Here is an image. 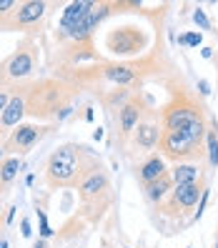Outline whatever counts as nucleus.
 I'll return each mask as SVG.
<instances>
[{"label":"nucleus","mask_w":218,"mask_h":248,"mask_svg":"<svg viewBox=\"0 0 218 248\" xmlns=\"http://www.w3.org/2000/svg\"><path fill=\"white\" fill-rule=\"evenodd\" d=\"M35 65H38V46L31 38H25L20 46L0 63V85H8L10 88L13 83H20L25 78H31L35 73Z\"/></svg>","instance_id":"obj_1"},{"label":"nucleus","mask_w":218,"mask_h":248,"mask_svg":"<svg viewBox=\"0 0 218 248\" xmlns=\"http://www.w3.org/2000/svg\"><path fill=\"white\" fill-rule=\"evenodd\" d=\"M78 145H61L55 148V153L48 158L46 166V176L50 181V186H70L78 176Z\"/></svg>","instance_id":"obj_2"},{"label":"nucleus","mask_w":218,"mask_h":248,"mask_svg":"<svg viewBox=\"0 0 218 248\" xmlns=\"http://www.w3.org/2000/svg\"><path fill=\"white\" fill-rule=\"evenodd\" d=\"M166 130L183 133L196 145H201L203 136H206V123L201 118V110H196L193 106H178V108L166 110Z\"/></svg>","instance_id":"obj_3"},{"label":"nucleus","mask_w":218,"mask_h":248,"mask_svg":"<svg viewBox=\"0 0 218 248\" xmlns=\"http://www.w3.org/2000/svg\"><path fill=\"white\" fill-rule=\"evenodd\" d=\"M46 130H48L46 125H38V123H20V125L3 140V143H5V153L18 155V158L25 155L43 136H46Z\"/></svg>","instance_id":"obj_4"},{"label":"nucleus","mask_w":218,"mask_h":248,"mask_svg":"<svg viewBox=\"0 0 218 248\" xmlns=\"http://www.w3.org/2000/svg\"><path fill=\"white\" fill-rule=\"evenodd\" d=\"M46 10H48V3H43V0H25L8 18V23L0 25V31H25V28H33L46 16Z\"/></svg>","instance_id":"obj_5"},{"label":"nucleus","mask_w":218,"mask_h":248,"mask_svg":"<svg viewBox=\"0 0 218 248\" xmlns=\"http://www.w3.org/2000/svg\"><path fill=\"white\" fill-rule=\"evenodd\" d=\"M25 113H28V88H20L18 93H13L8 108L0 115V140H5L13 130L23 123Z\"/></svg>","instance_id":"obj_6"},{"label":"nucleus","mask_w":218,"mask_h":248,"mask_svg":"<svg viewBox=\"0 0 218 248\" xmlns=\"http://www.w3.org/2000/svg\"><path fill=\"white\" fill-rule=\"evenodd\" d=\"M161 145H163V153L168 158H188V155L196 153V148H201V145H196L183 133H171V130H166L161 136Z\"/></svg>","instance_id":"obj_7"},{"label":"nucleus","mask_w":218,"mask_h":248,"mask_svg":"<svg viewBox=\"0 0 218 248\" xmlns=\"http://www.w3.org/2000/svg\"><path fill=\"white\" fill-rule=\"evenodd\" d=\"M93 10H95V3H91V0H76V3H70L63 13V18H61V31L70 35Z\"/></svg>","instance_id":"obj_8"},{"label":"nucleus","mask_w":218,"mask_h":248,"mask_svg":"<svg viewBox=\"0 0 218 248\" xmlns=\"http://www.w3.org/2000/svg\"><path fill=\"white\" fill-rule=\"evenodd\" d=\"M106 16H108V5H95V10L91 13V16L85 18V20L76 28V31L70 33V38H73V40H85V38H91L93 31L100 25V20H103Z\"/></svg>","instance_id":"obj_9"},{"label":"nucleus","mask_w":218,"mask_h":248,"mask_svg":"<svg viewBox=\"0 0 218 248\" xmlns=\"http://www.w3.org/2000/svg\"><path fill=\"white\" fill-rule=\"evenodd\" d=\"M201 193H203V188L198 183L176 186V191H173V208H193Z\"/></svg>","instance_id":"obj_10"},{"label":"nucleus","mask_w":218,"mask_h":248,"mask_svg":"<svg viewBox=\"0 0 218 248\" xmlns=\"http://www.w3.org/2000/svg\"><path fill=\"white\" fill-rule=\"evenodd\" d=\"M166 176V163H163V158H158V155H153V158H148L145 163L138 168V178L148 186V183H153V181H158V178H163Z\"/></svg>","instance_id":"obj_11"},{"label":"nucleus","mask_w":218,"mask_h":248,"mask_svg":"<svg viewBox=\"0 0 218 248\" xmlns=\"http://www.w3.org/2000/svg\"><path fill=\"white\" fill-rule=\"evenodd\" d=\"M158 143H161V130H158V125H153V123H138L136 145H140V148H145V151H151V148H156Z\"/></svg>","instance_id":"obj_12"},{"label":"nucleus","mask_w":218,"mask_h":248,"mask_svg":"<svg viewBox=\"0 0 218 248\" xmlns=\"http://www.w3.org/2000/svg\"><path fill=\"white\" fill-rule=\"evenodd\" d=\"M20 170V158L18 155H5V160L0 163V193L8 191V186L18 178Z\"/></svg>","instance_id":"obj_13"},{"label":"nucleus","mask_w":218,"mask_h":248,"mask_svg":"<svg viewBox=\"0 0 218 248\" xmlns=\"http://www.w3.org/2000/svg\"><path fill=\"white\" fill-rule=\"evenodd\" d=\"M106 188H108L106 173H91V176L80 183V198H93L98 193H103Z\"/></svg>","instance_id":"obj_14"},{"label":"nucleus","mask_w":218,"mask_h":248,"mask_svg":"<svg viewBox=\"0 0 218 248\" xmlns=\"http://www.w3.org/2000/svg\"><path fill=\"white\" fill-rule=\"evenodd\" d=\"M201 178V168L196 163H178L173 168V183L176 186H186V183H198Z\"/></svg>","instance_id":"obj_15"},{"label":"nucleus","mask_w":218,"mask_h":248,"mask_svg":"<svg viewBox=\"0 0 218 248\" xmlns=\"http://www.w3.org/2000/svg\"><path fill=\"white\" fill-rule=\"evenodd\" d=\"M118 113H121V133H123V136H128L130 130H133V128L138 125L140 110H138V106L128 103V106H123V108H121Z\"/></svg>","instance_id":"obj_16"},{"label":"nucleus","mask_w":218,"mask_h":248,"mask_svg":"<svg viewBox=\"0 0 218 248\" xmlns=\"http://www.w3.org/2000/svg\"><path fill=\"white\" fill-rule=\"evenodd\" d=\"M171 191V178H158V181H153V183H148L145 186V196H148L153 203H158V201H163V196Z\"/></svg>","instance_id":"obj_17"},{"label":"nucleus","mask_w":218,"mask_h":248,"mask_svg":"<svg viewBox=\"0 0 218 248\" xmlns=\"http://www.w3.org/2000/svg\"><path fill=\"white\" fill-rule=\"evenodd\" d=\"M106 78H110L118 85H125V83H130L136 78V73L130 68H125V65H110V68H106Z\"/></svg>","instance_id":"obj_18"},{"label":"nucleus","mask_w":218,"mask_h":248,"mask_svg":"<svg viewBox=\"0 0 218 248\" xmlns=\"http://www.w3.org/2000/svg\"><path fill=\"white\" fill-rule=\"evenodd\" d=\"M208 158H211V166H218V128L216 125L208 130Z\"/></svg>","instance_id":"obj_19"},{"label":"nucleus","mask_w":218,"mask_h":248,"mask_svg":"<svg viewBox=\"0 0 218 248\" xmlns=\"http://www.w3.org/2000/svg\"><path fill=\"white\" fill-rule=\"evenodd\" d=\"M18 5H20L18 0H0V25L8 23V18L18 10Z\"/></svg>","instance_id":"obj_20"},{"label":"nucleus","mask_w":218,"mask_h":248,"mask_svg":"<svg viewBox=\"0 0 218 248\" xmlns=\"http://www.w3.org/2000/svg\"><path fill=\"white\" fill-rule=\"evenodd\" d=\"M201 33H186V35H181L178 38V43H181V46H188V48H198L201 46Z\"/></svg>","instance_id":"obj_21"},{"label":"nucleus","mask_w":218,"mask_h":248,"mask_svg":"<svg viewBox=\"0 0 218 248\" xmlns=\"http://www.w3.org/2000/svg\"><path fill=\"white\" fill-rule=\"evenodd\" d=\"M10 98H13V88H8V85H0V115H3V110L8 108Z\"/></svg>","instance_id":"obj_22"},{"label":"nucleus","mask_w":218,"mask_h":248,"mask_svg":"<svg viewBox=\"0 0 218 248\" xmlns=\"http://www.w3.org/2000/svg\"><path fill=\"white\" fill-rule=\"evenodd\" d=\"M208 196H211V191H208V188H203L201 201H198V211H196V218H201V216H203V211H206V206H208Z\"/></svg>","instance_id":"obj_23"},{"label":"nucleus","mask_w":218,"mask_h":248,"mask_svg":"<svg viewBox=\"0 0 218 248\" xmlns=\"http://www.w3.org/2000/svg\"><path fill=\"white\" fill-rule=\"evenodd\" d=\"M193 20H196V23H198V25L203 28V31H208V25H211V23H208V16H206V13H203L201 8H198V10L193 13Z\"/></svg>","instance_id":"obj_24"},{"label":"nucleus","mask_w":218,"mask_h":248,"mask_svg":"<svg viewBox=\"0 0 218 248\" xmlns=\"http://www.w3.org/2000/svg\"><path fill=\"white\" fill-rule=\"evenodd\" d=\"M38 216H40V236H43V238H48L53 231H50V226H48V221H46V213L38 211Z\"/></svg>","instance_id":"obj_25"},{"label":"nucleus","mask_w":218,"mask_h":248,"mask_svg":"<svg viewBox=\"0 0 218 248\" xmlns=\"http://www.w3.org/2000/svg\"><path fill=\"white\" fill-rule=\"evenodd\" d=\"M20 233H23L25 238L31 236V221H28V218H23V223H20Z\"/></svg>","instance_id":"obj_26"},{"label":"nucleus","mask_w":218,"mask_h":248,"mask_svg":"<svg viewBox=\"0 0 218 248\" xmlns=\"http://www.w3.org/2000/svg\"><path fill=\"white\" fill-rule=\"evenodd\" d=\"M198 88H201V95H208V93H211V91H208V88H211L208 80H198Z\"/></svg>","instance_id":"obj_27"},{"label":"nucleus","mask_w":218,"mask_h":248,"mask_svg":"<svg viewBox=\"0 0 218 248\" xmlns=\"http://www.w3.org/2000/svg\"><path fill=\"white\" fill-rule=\"evenodd\" d=\"M3 160H5V143L0 140V163H3Z\"/></svg>","instance_id":"obj_28"},{"label":"nucleus","mask_w":218,"mask_h":248,"mask_svg":"<svg viewBox=\"0 0 218 248\" xmlns=\"http://www.w3.org/2000/svg\"><path fill=\"white\" fill-rule=\"evenodd\" d=\"M33 248H46V241H35V246Z\"/></svg>","instance_id":"obj_29"}]
</instances>
